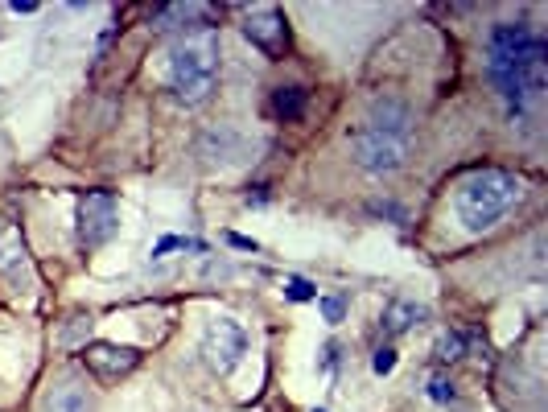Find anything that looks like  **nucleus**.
Masks as SVG:
<instances>
[{
    "mask_svg": "<svg viewBox=\"0 0 548 412\" xmlns=\"http://www.w3.org/2000/svg\"><path fill=\"white\" fill-rule=\"evenodd\" d=\"M318 305H322V318L330 326H338L342 318H347V297H342V293H326V297H318Z\"/></svg>",
    "mask_w": 548,
    "mask_h": 412,
    "instance_id": "obj_16",
    "label": "nucleus"
},
{
    "mask_svg": "<svg viewBox=\"0 0 548 412\" xmlns=\"http://www.w3.org/2000/svg\"><path fill=\"white\" fill-rule=\"evenodd\" d=\"M429 396H433L437 404H450V400H454V380H445V375H433V380H429Z\"/></svg>",
    "mask_w": 548,
    "mask_h": 412,
    "instance_id": "obj_19",
    "label": "nucleus"
},
{
    "mask_svg": "<svg viewBox=\"0 0 548 412\" xmlns=\"http://www.w3.org/2000/svg\"><path fill=\"white\" fill-rule=\"evenodd\" d=\"M116 235V194L112 190H87L79 198V239L83 248H99Z\"/></svg>",
    "mask_w": 548,
    "mask_h": 412,
    "instance_id": "obj_6",
    "label": "nucleus"
},
{
    "mask_svg": "<svg viewBox=\"0 0 548 412\" xmlns=\"http://www.w3.org/2000/svg\"><path fill=\"white\" fill-rule=\"evenodd\" d=\"M371 367H375V375H388V371L396 367V351H392V347H384V351H375Z\"/></svg>",
    "mask_w": 548,
    "mask_h": 412,
    "instance_id": "obj_21",
    "label": "nucleus"
},
{
    "mask_svg": "<svg viewBox=\"0 0 548 412\" xmlns=\"http://www.w3.org/2000/svg\"><path fill=\"white\" fill-rule=\"evenodd\" d=\"M87 367L95 375H104V380H120V375L136 371V363H141V351L136 347H116V342H91V347L83 351Z\"/></svg>",
    "mask_w": 548,
    "mask_h": 412,
    "instance_id": "obj_10",
    "label": "nucleus"
},
{
    "mask_svg": "<svg viewBox=\"0 0 548 412\" xmlns=\"http://www.w3.org/2000/svg\"><path fill=\"white\" fill-rule=\"evenodd\" d=\"M491 83L503 95V108L511 120L528 112V103L544 95L548 83V46L528 25H495L491 29Z\"/></svg>",
    "mask_w": 548,
    "mask_h": 412,
    "instance_id": "obj_1",
    "label": "nucleus"
},
{
    "mask_svg": "<svg viewBox=\"0 0 548 412\" xmlns=\"http://www.w3.org/2000/svg\"><path fill=\"white\" fill-rule=\"evenodd\" d=\"M169 252H202V244H198V239H186V235H165L161 244L153 248V260H161Z\"/></svg>",
    "mask_w": 548,
    "mask_h": 412,
    "instance_id": "obj_15",
    "label": "nucleus"
},
{
    "mask_svg": "<svg viewBox=\"0 0 548 412\" xmlns=\"http://www.w3.org/2000/svg\"><path fill=\"white\" fill-rule=\"evenodd\" d=\"M305 103H310V91L305 87H277L272 91V112H277V120H301Z\"/></svg>",
    "mask_w": 548,
    "mask_h": 412,
    "instance_id": "obj_14",
    "label": "nucleus"
},
{
    "mask_svg": "<svg viewBox=\"0 0 548 412\" xmlns=\"http://www.w3.org/2000/svg\"><path fill=\"white\" fill-rule=\"evenodd\" d=\"M367 128L396 136V141H413V128H417V112L404 95H375L371 99V120Z\"/></svg>",
    "mask_w": 548,
    "mask_h": 412,
    "instance_id": "obj_9",
    "label": "nucleus"
},
{
    "mask_svg": "<svg viewBox=\"0 0 548 412\" xmlns=\"http://www.w3.org/2000/svg\"><path fill=\"white\" fill-rule=\"evenodd\" d=\"M462 351H466V338L462 334H441V342H437V359L441 363H458Z\"/></svg>",
    "mask_w": 548,
    "mask_h": 412,
    "instance_id": "obj_17",
    "label": "nucleus"
},
{
    "mask_svg": "<svg viewBox=\"0 0 548 412\" xmlns=\"http://www.w3.org/2000/svg\"><path fill=\"white\" fill-rule=\"evenodd\" d=\"M42 412H91V396H87L83 384L66 380V384H54V388H50Z\"/></svg>",
    "mask_w": 548,
    "mask_h": 412,
    "instance_id": "obj_13",
    "label": "nucleus"
},
{
    "mask_svg": "<svg viewBox=\"0 0 548 412\" xmlns=\"http://www.w3.org/2000/svg\"><path fill=\"white\" fill-rule=\"evenodd\" d=\"M219 83V29L207 21L182 25L169 46V87L182 108H202Z\"/></svg>",
    "mask_w": 548,
    "mask_h": 412,
    "instance_id": "obj_2",
    "label": "nucleus"
},
{
    "mask_svg": "<svg viewBox=\"0 0 548 412\" xmlns=\"http://www.w3.org/2000/svg\"><path fill=\"white\" fill-rule=\"evenodd\" d=\"M516 202H520V178H516V174H507V169H478V174H470V178L458 186L454 211H458V219H462L466 231L483 235V231H491Z\"/></svg>",
    "mask_w": 548,
    "mask_h": 412,
    "instance_id": "obj_3",
    "label": "nucleus"
},
{
    "mask_svg": "<svg viewBox=\"0 0 548 412\" xmlns=\"http://www.w3.org/2000/svg\"><path fill=\"white\" fill-rule=\"evenodd\" d=\"M0 277L21 285L29 277V244L13 219L0 223Z\"/></svg>",
    "mask_w": 548,
    "mask_h": 412,
    "instance_id": "obj_11",
    "label": "nucleus"
},
{
    "mask_svg": "<svg viewBox=\"0 0 548 412\" xmlns=\"http://www.w3.org/2000/svg\"><path fill=\"white\" fill-rule=\"evenodd\" d=\"M227 239H231V244H235L239 252H256V248H260L256 239H248V235H227Z\"/></svg>",
    "mask_w": 548,
    "mask_h": 412,
    "instance_id": "obj_22",
    "label": "nucleus"
},
{
    "mask_svg": "<svg viewBox=\"0 0 548 412\" xmlns=\"http://www.w3.org/2000/svg\"><path fill=\"white\" fill-rule=\"evenodd\" d=\"M91 334V318L87 314H75L71 322H66V330H62V347H75V342H83Z\"/></svg>",
    "mask_w": 548,
    "mask_h": 412,
    "instance_id": "obj_18",
    "label": "nucleus"
},
{
    "mask_svg": "<svg viewBox=\"0 0 548 412\" xmlns=\"http://www.w3.org/2000/svg\"><path fill=\"white\" fill-rule=\"evenodd\" d=\"M248 355V330L235 318H215L202 334V359L215 375H231Z\"/></svg>",
    "mask_w": 548,
    "mask_h": 412,
    "instance_id": "obj_5",
    "label": "nucleus"
},
{
    "mask_svg": "<svg viewBox=\"0 0 548 412\" xmlns=\"http://www.w3.org/2000/svg\"><path fill=\"white\" fill-rule=\"evenodd\" d=\"M285 293H289V301H310V297H318V289H314L310 281H301V277L285 281Z\"/></svg>",
    "mask_w": 548,
    "mask_h": 412,
    "instance_id": "obj_20",
    "label": "nucleus"
},
{
    "mask_svg": "<svg viewBox=\"0 0 548 412\" xmlns=\"http://www.w3.org/2000/svg\"><path fill=\"white\" fill-rule=\"evenodd\" d=\"M425 318H429V309H425L421 301L396 297V301H388V309H384V330H388V334H404V330L421 326Z\"/></svg>",
    "mask_w": 548,
    "mask_h": 412,
    "instance_id": "obj_12",
    "label": "nucleus"
},
{
    "mask_svg": "<svg viewBox=\"0 0 548 412\" xmlns=\"http://www.w3.org/2000/svg\"><path fill=\"white\" fill-rule=\"evenodd\" d=\"M351 157H355V165L363 169V174L392 178V174H400V169L408 165V141H396V136H384V132H375V128L363 124L351 136Z\"/></svg>",
    "mask_w": 548,
    "mask_h": 412,
    "instance_id": "obj_4",
    "label": "nucleus"
},
{
    "mask_svg": "<svg viewBox=\"0 0 548 412\" xmlns=\"http://www.w3.org/2000/svg\"><path fill=\"white\" fill-rule=\"evenodd\" d=\"M252 149H256V141L235 124H215L202 132V141H198V157L207 165H239V161H248Z\"/></svg>",
    "mask_w": 548,
    "mask_h": 412,
    "instance_id": "obj_8",
    "label": "nucleus"
},
{
    "mask_svg": "<svg viewBox=\"0 0 548 412\" xmlns=\"http://www.w3.org/2000/svg\"><path fill=\"white\" fill-rule=\"evenodd\" d=\"M244 38L264 50L268 58H281L289 50V25H285V13L277 5H260V9H248L244 13Z\"/></svg>",
    "mask_w": 548,
    "mask_h": 412,
    "instance_id": "obj_7",
    "label": "nucleus"
}]
</instances>
